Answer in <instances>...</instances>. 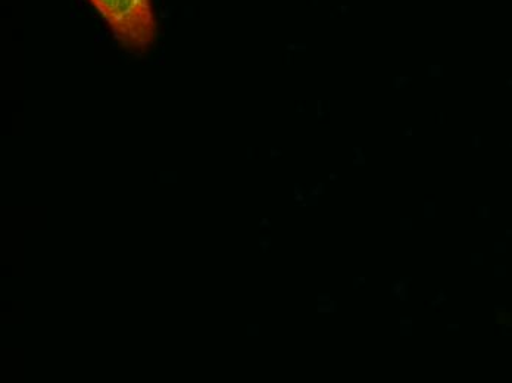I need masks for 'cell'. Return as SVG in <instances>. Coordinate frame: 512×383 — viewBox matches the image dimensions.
<instances>
[{
  "mask_svg": "<svg viewBox=\"0 0 512 383\" xmlns=\"http://www.w3.org/2000/svg\"><path fill=\"white\" fill-rule=\"evenodd\" d=\"M115 39L128 51L145 52L158 37L152 0H89Z\"/></svg>",
  "mask_w": 512,
  "mask_h": 383,
  "instance_id": "cell-1",
  "label": "cell"
},
{
  "mask_svg": "<svg viewBox=\"0 0 512 383\" xmlns=\"http://www.w3.org/2000/svg\"><path fill=\"white\" fill-rule=\"evenodd\" d=\"M393 292H395L396 297H401V300H407V297H405V295H407V288L402 285V282H395Z\"/></svg>",
  "mask_w": 512,
  "mask_h": 383,
  "instance_id": "cell-2",
  "label": "cell"
},
{
  "mask_svg": "<svg viewBox=\"0 0 512 383\" xmlns=\"http://www.w3.org/2000/svg\"><path fill=\"white\" fill-rule=\"evenodd\" d=\"M402 229H411L412 227V220H402Z\"/></svg>",
  "mask_w": 512,
  "mask_h": 383,
  "instance_id": "cell-3",
  "label": "cell"
}]
</instances>
